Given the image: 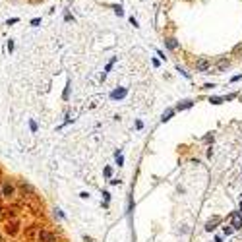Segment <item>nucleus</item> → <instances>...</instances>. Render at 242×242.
I'll return each mask as SVG.
<instances>
[{
	"mask_svg": "<svg viewBox=\"0 0 242 242\" xmlns=\"http://www.w3.org/2000/svg\"><path fill=\"white\" fill-rule=\"evenodd\" d=\"M105 176H107V178H111V176H113V168H111V167H107V168H105Z\"/></svg>",
	"mask_w": 242,
	"mask_h": 242,
	"instance_id": "obj_11",
	"label": "nucleus"
},
{
	"mask_svg": "<svg viewBox=\"0 0 242 242\" xmlns=\"http://www.w3.org/2000/svg\"><path fill=\"white\" fill-rule=\"evenodd\" d=\"M167 47H168V49H176V47H178V43L174 41V39H167Z\"/></svg>",
	"mask_w": 242,
	"mask_h": 242,
	"instance_id": "obj_8",
	"label": "nucleus"
},
{
	"mask_svg": "<svg viewBox=\"0 0 242 242\" xmlns=\"http://www.w3.org/2000/svg\"><path fill=\"white\" fill-rule=\"evenodd\" d=\"M172 114H174V111H167V113L163 114V118H161V120H163V122H167V120H168V118H171V116H172Z\"/></svg>",
	"mask_w": 242,
	"mask_h": 242,
	"instance_id": "obj_9",
	"label": "nucleus"
},
{
	"mask_svg": "<svg viewBox=\"0 0 242 242\" xmlns=\"http://www.w3.org/2000/svg\"><path fill=\"white\" fill-rule=\"evenodd\" d=\"M240 209H242V202H240Z\"/></svg>",
	"mask_w": 242,
	"mask_h": 242,
	"instance_id": "obj_15",
	"label": "nucleus"
},
{
	"mask_svg": "<svg viewBox=\"0 0 242 242\" xmlns=\"http://www.w3.org/2000/svg\"><path fill=\"white\" fill-rule=\"evenodd\" d=\"M219 223H221V217H213L211 221H207V225H205V231H209V232H211Z\"/></svg>",
	"mask_w": 242,
	"mask_h": 242,
	"instance_id": "obj_4",
	"label": "nucleus"
},
{
	"mask_svg": "<svg viewBox=\"0 0 242 242\" xmlns=\"http://www.w3.org/2000/svg\"><path fill=\"white\" fill-rule=\"evenodd\" d=\"M116 163H118V167L124 165V157H122V155H116Z\"/></svg>",
	"mask_w": 242,
	"mask_h": 242,
	"instance_id": "obj_13",
	"label": "nucleus"
},
{
	"mask_svg": "<svg viewBox=\"0 0 242 242\" xmlns=\"http://www.w3.org/2000/svg\"><path fill=\"white\" fill-rule=\"evenodd\" d=\"M209 101H211V103H213V105H219V103H221L223 99H221V97H211Z\"/></svg>",
	"mask_w": 242,
	"mask_h": 242,
	"instance_id": "obj_12",
	"label": "nucleus"
},
{
	"mask_svg": "<svg viewBox=\"0 0 242 242\" xmlns=\"http://www.w3.org/2000/svg\"><path fill=\"white\" fill-rule=\"evenodd\" d=\"M0 242H60L43 223V202L35 188L0 165Z\"/></svg>",
	"mask_w": 242,
	"mask_h": 242,
	"instance_id": "obj_1",
	"label": "nucleus"
},
{
	"mask_svg": "<svg viewBox=\"0 0 242 242\" xmlns=\"http://www.w3.org/2000/svg\"><path fill=\"white\" fill-rule=\"evenodd\" d=\"M223 232L227 234V236H229V234L232 232V225H227V227H223Z\"/></svg>",
	"mask_w": 242,
	"mask_h": 242,
	"instance_id": "obj_10",
	"label": "nucleus"
},
{
	"mask_svg": "<svg viewBox=\"0 0 242 242\" xmlns=\"http://www.w3.org/2000/svg\"><path fill=\"white\" fill-rule=\"evenodd\" d=\"M231 225H232V229H242V215L238 211L231 215Z\"/></svg>",
	"mask_w": 242,
	"mask_h": 242,
	"instance_id": "obj_3",
	"label": "nucleus"
},
{
	"mask_svg": "<svg viewBox=\"0 0 242 242\" xmlns=\"http://www.w3.org/2000/svg\"><path fill=\"white\" fill-rule=\"evenodd\" d=\"M126 93H128V91L122 87V89H114V91L111 93V97H113V99H122V97H126Z\"/></svg>",
	"mask_w": 242,
	"mask_h": 242,
	"instance_id": "obj_5",
	"label": "nucleus"
},
{
	"mask_svg": "<svg viewBox=\"0 0 242 242\" xmlns=\"http://www.w3.org/2000/svg\"><path fill=\"white\" fill-rule=\"evenodd\" d=\"M209 68H211V62L205 60V58H200V60L196 62V70H197V72H207Z\"/></svg>",
	"mask_w": 242,
	"mask_h": 242,
	"instance_id": "obj_2",
	"label": "nucleus"
},
{
	"mask_svg": "<svg viewBox=\"0 0 242 242\" xmlns=\"http://www.w3.org/2000/svg\"><path fill=\"white\" fill-rule=\"evenodd\" d=\"M136 128L142 130V128H143V122H142V120H136Z\"/></svg>",
	"mask_w": 242,
	"mask_h": 242,
	"instance_id": "obj_14",
	"label": "nucleus"
},
{
	"mask_svg": "<svg viewBox=\"0 0 242 242\" xmlns=\"http://www.w3.org/2000/svg\"><path fill=\"white\" fill-rule=\"evenodd\" d=\"M225 68H229V60H225V58H223V60L217 62V68L215 70H217V74H219V72H223Z\"/></svg>",
	"mask_w": 242,
	"mask_h": 242,
	"instance_id": "obj_6",
	"label": "nucleus"
},
{
	"mask_svg": "<svg viewBox=\"0 0 242 242\" xmlns=\"http://www.w3.org/2000/svg\"><path fill=\"white\" fill-rule=\"evenodd\" d=\"M190 107H192V101H184V103H180L176 108L178 111H184V108H190Z\"/></svg>",
	"mask_w": 242,
	"mask_h": 242,
	"instance_id": "obj_7",
	"label": "nucleus"
}]
</instances>
